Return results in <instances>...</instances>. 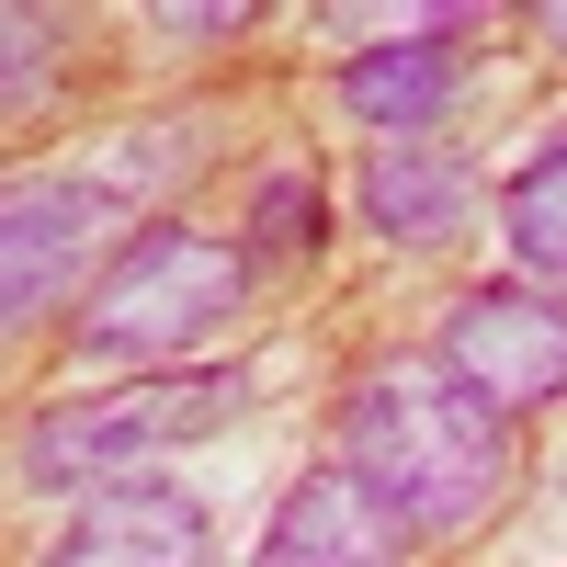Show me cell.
<instances>
[{
    "label": "cell",
    "instance_id": "1",
    "mask_svg": "<svg viewBox=\"0 0 567 567\" xmlns=\"http://www.w3.org/2000/svg\"><path fill=\"white\" fill-rule=\"evenodd\" d=\"M341 465L398 511L409 534H454L499 499L511 420L488 398H465L443 363H374L341 398Z\"/></svg>",
    "mask_w": 567,
    "mask_h": 567
},
{
    "label": "cell",
    "instance_id": "2",
    "mask_svg": "<svg viewBox=\"0 0 567 567\" xmlns=\"http://www.w3.org/2000/svg\"><path fill=\"white\" fill-rule=\"evenodd\" d=\"M250 296V261L205 239V227H136L114 250V272L91 284L80 307V352L103 363H159V352H194L205 329H227Z\"/></svg>",
    "mask_w": 567,
    "mask_h": 567
},
{
    "label": "cell",
    "instance_id": "3",
    "mask_svg": "<svg viewBox=\"0 0 567 567\" xmlns=\"http://www.w3.org/2000/svg\"><path fill=\"white\" fill-rule=\"evenodd\" d=\"M227 409H239V374H136V386H114V398L45 409L23 432V465L45 488H114V477H136V454L194 443Z\"/></svg>",
    "mask_w": 567,
    "mask_h": 567
},
{
    "label": "cell",
    "instance_id": "4",
    "mask_svg": "<svg viewBox=\"0 0 567 567\" xmlns=\"http://www.w3.org/2000/svg\"><path fill=\"white\" fill-rule=\"evenodd\" d=\"M443 374L465 398H488L499 420H523L567 386V307L556 296H523V284H477L454 296L443 318Z\"/></svg>",
    "mask_w": 567,
    "mask_h": 567
},
{
    "label": "cell",
    "instance_id": "5",
    "mask_svg": "<svg viewBox=\"0 0 567 567\" xmlns=\"http://www.w3.org/2000/svg\"><path fill=\"white\" fill-rule=\"evenodd\" d=\"M103 227H114L103 182H12V205H0V307H12V329L69 296V272L103 250Z\"/></svg>",
    "mask_w": 567,
    "mask_h": 567
},
{
    "label": "cell",
    "instance_id": "6",
    "mask_svg": "<svg viewBox=\"0 0 567 567\" xmlns=\"http://www.w3.org/2000/svg\"><path fill=\"white\" fill-rule=\"evenodd\" d=\"M409 545L420 534L352 477V465H318V477L284 488V511H272V534H261L250 567H409Z\"/></svg>",
    "mask_w": 567,
    "mask_h": 567
},
{
    "label": "cell",
    "instance_id": "7",
    "mask_svg": "<svg viewBox=\"0 0 567 567\" xmlns=\"http://www.w3.org/2000/svg\"><path fill=\"white\" fill-rule=\"evenodd\" d=\"M45 567H205V499L171 477H114L80 499V523L45 545Z\"/></svg>",
    "mask_w": 567,
    "mask_h": 567
},
{
    "label": "cell",
    "instance_id": "8",
    "mask_svg": "<svg viewBox=\"0 0 567 567\" xmlns=\"http://www.w3.org/2000/svg\"><path fill=\"white\" fill-rule=\"evenodd\" d=\"M465 216H477V171H465L443 136H374V159H363V227H386L398 250H443Z\"/></svg>",
    "mask_w": 567,
    "mask_h": 567
},
{
    "label": "cell",
    "instance_id": "9",
    "mask_svg": "<svg viewBox=\"0 0 567 567\" xmlns=\"http://www.w3.org/2000/svg\"><path fill=\"white\" fill-rule=\"evenodd\" d=\"M443 91H454V45H443V23H420V34L363 45V58L341 69V114L374 125V136H432Z\"/></svg>",
    "mask_w": 567,
    "mask_h": 567
},
{
    "label": "cell",
    "instance_id": "10",
    "mask_svg": "<svg viewBox=\"0 0 567 567\" xmlns=\"http://www.w3.org/2000/svg\"><path fill=\"white\" fill-rule=\"evenodd\" d=\"M499 239L523 272L567 284V125H545V148L511 171V194H499Z\"/></svg>",
    "mask_w": 567,
    "mask_h": 567
},
{
    "label": "cell",
    "instance_id": "11",
    "mask_svg": "<svg viewBox=\"0 0 567 567\" xmlns=\"http://www.w3.org/2000/svg\"><path fill=\"white\" fill-rule=\"evenodd\" d=\"M250 227H261V250H307L318 227H329V205H318V182H261V205H250Z\"/></svg>",
    "mask_w": 567,
    "mask_h": 567
},
{
    "label": "cell",
    "instance_id": "12",
    "mask_svg": "<svg viewBox=\"0 0 567 567\" xmlns=\"http://www.w3.org/2000/svg\"><path fill=\"white\" fill-rule=\"evenodd\" d=\"M0 34H12V103H34V80L58 69V23H45V12H12Z\"/></svg>",
    "mask_w": 567,
    "mask_h": 567
},
{
    "label": "cell",
    "instance_id": "13",
    "mask_svg": "<svg viewBox=\"0 0 567 567\" xmlns=\"http://www.w3.org/2000/svg\"><path fill=\"white\" fill-rule=\"evenodd\" d=\"M534 34H545V45H567V0H545V12H534Z\"/></svg>",
    "mask_w": 567,
    "mask_h": 567
}]
</instances>
